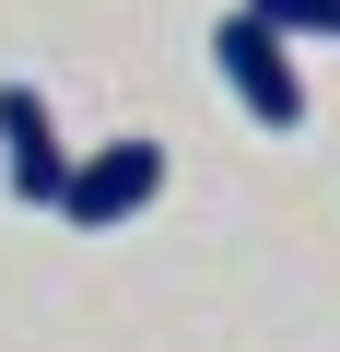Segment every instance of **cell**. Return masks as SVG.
Instances as JSON below:
<instances>
[{
	"label": "cell",
	"instance_id": "obj_4",
	"mask_svg": "<svg viewBox=\"0 0 340 352\" xmlns=\"http://www.w3.org/2000/svg\"><path fill=\"white\" fill-rule=\"evenodd\" d=\"M258 24H282L293 47H340V0H247Z\"/></svg>",
	"mask_w": 340,
	"mask_h": 352
},
{
	"label": "cell",
	"instance_id": "obj_2",
	"mask_svg": "<svg viewBox=\"0 0 340 352\" xmlns=\"http://www.w3.org/2000/svg\"><path fill=\"white\" fill-rule=\"evenodd\" d=\"M164 200V141H94V153H71V176H59V223L71 235H117V223H141Z\"/></svg>",
	"mask_w": 340,
	"mask_h": 352
},
{
	"label": "cell",
	"instance_id": "obj_1",
	"mask_svg": "<svg viewBox=\"0 0 340 352\" xmlns=\"http://www.w3.org/2000/svg\"><path fill=\"white\" fill-rule=\"evenodd\" d=\"M212 71H223V94H235L270 141H282V129H305V71H293V36H282V24H258L247 0L212 24Z\"/></svg>",
	"mask_w": 340,
	"mask_h": 352
},
{
	"label": "cell",
	"instance_id": "obj_3",
	"mask_svg": "<svg viewBox=\"0 0 340 352\" xmlns=\"http://www.w3.org/2000/svg\"><path fill=\"white\" fill-rule=\"evenodd\" d=\"M59 176H71V141L47 118L36 82H0V188H12L24 212H59Z\"/></svg>",
	"mask_w": 340,
	"mask_h": 352
}]
</instances>
